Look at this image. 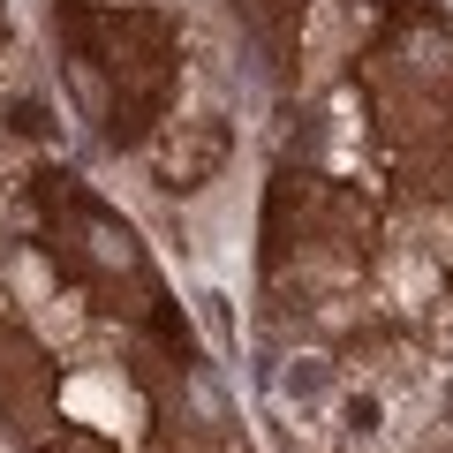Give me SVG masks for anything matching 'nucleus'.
Instances as JSON below:
<instances>
[{"label":"nucleus","mask_w":453,"mask_h":453,"mask_svg":"<svg viewBox=\"0 0 453 453\" xmlns=\"http://www.w3.org/2000/svg\"><path fill=\"white\" fill-rule=\"evenodd\" d=\"M38 204H46L53 265H61L83 295H98L106 310H144L151 295H159L151 288V257H144V242L129 234V219H113V211L98 204V196H83L68 174H46Z\"/></svg>","instance_id":"7ed1b4c3"},{"label":"nucleus","mask_w":453,"mask_h":453,"mask_svg":"<svg viewBox=\"0 0 453 453\" xmlns=\"http://www.w3.org/2000/svg\"><path fill=\"white\" fill-rule=\"evenodd\" d=\"M61 61L76 83L83 113L106 144H136L174 98V23L151 8H98V0H61L53 8Z\"/></svg>","instance_id":"f03ea898"},{"label":"nucleus","mask_w":453,"mask_h":453,"mask_svg":"<svg viewBox=\"0 0 453 453\" xmlns=\"http://www.w3.org/2000/svg\"><path fill=\"white\" fill-rule=\"evenodd\" d=\"M265 257L273 273H295L303 288H348L371 265V211L348 189L325 181H280L273 219H265Z\"/></svg>","instance_id":"20e7f679"},{"label":"nucleus","mask_w":453,"mask_h":453,"mask_svg":"<svg viewBox=\"0 0 453 453\" xmlns=\"http://www.w3.org/2000/svg\"><path fill=\"white\" fill-rule=\"evenodd\" d=\"M356 83L401 174L453 204V23L438 8H401L363 53Z\"/></svg>","instance_id":"f257e3e1"},{"label":"nucleus","mask_w":453,"mask_h":453,"mask_svg":"<svg viewBox=\"0 0 453 453\" xmlns=\"http://www.w3.org/2000/svg\"><path fill=\"white\" fill-rule=\"evenodd\" d=\"M303 8L310 0H250V16H257L273 38H288V23H303Z\"/></svg>","instance_id":"423d86ee"},{"label":"nucleus","mask_w":453,"mask_h":453,"mask_svg":"<svg viewBox=\"0 0 453 453\" xmlns=\"http://www.w3.org/2000/svg\"><path fill=\"white\" fill-rule=\"evenodd\" d=\"M53 401V363L38 356V340L0 325V416H46Z\"/></svg>","instance_id":"39448f33"},{"label":"nucleus","mask_w":453,"mask_h":453,"mask_svg":"<svg viewBox=\"0 0 453 453\" xmlns=\"http://www.w3.org/2000/svg\"><path fill=\"white\" fill-rule=\"evenodd\" d=\"M46 453H106L98 438H61V446H46Z\"/></svg>","instance_id":"0eeeda50"}]
</instances>
